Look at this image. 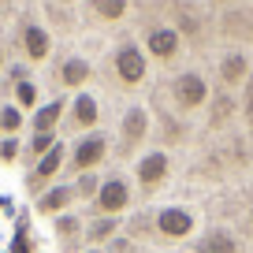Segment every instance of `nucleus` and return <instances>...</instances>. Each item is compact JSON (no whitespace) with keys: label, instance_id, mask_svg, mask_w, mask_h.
I'll return each instance as SVG.
<instances>
[{"label":"nucleus","instance_id":"c756f323","mask_svg":"<svg viewBox=\"0 0 253 253\" xmlns=\"http://www.w3.org/2000/svg\"><path fill=\"white\" fill-rule=\"evenodd\" d=\"M0 4H4V0H0Z\"/></svg>","mask_w":253,"mask_h":253},{"label":"nucleus","instance_id":"a211bd4d","mask_svg":"<svg viewBox=\"0 0 253 253\" xmlns=\"http://www.w3.org/2000/svg\"><path fill=\"white\" fill-rule=\"evenodd\" d=\"M89 8H93V15L104 19V23H119L130 4H126V0H89Z\"/></svg>","mask_w":253,"mask_h":253},{"label":"nucleus","instance_id":"423d86ee","mask_svg":"<svg viewBox=\"0 0 253 253\" xmlns=\"http://www.w3.org/2000/svg\"><path fill=\"white\" fill-rule=\"evenodd\" d=\"M149 108L145 104H130L123 112V123H119V145H123V157L126 153H134L138 145L149 138Z\"/></svg>","mask_w":253,"mask_h":253},{"label":"nucleus","instance_id":"7c9ffc66","mask_svg":"<svg viewBox=\"0 0 253 253\" xmlns=\"http://www.w3.org/2000/svg\"><path fill=\"white\" fill-rule=\"evenodd\" d=\"M0 138H4V134H0Z\"/></svg>","mask_w":253,"mask_h":253},{"label":"nucleus","instance_id":"f257e3e1","mask_svg":"<svg viewBox=\"0 0 253 253\" xmlns=\"http://www.w3.org/2000/svg\"><path fill=\"white\" fill-rule=\"evenodd\" d=\"M168 93H171V104L179 112H198L209 104V82L201 71H182L171 79V86H168Z\"/></svg>","mask_w":253,"mask_h":253},{"label":"nucleus","instance_id":"1a4fd4ad","mask_svg":"<svg viewBox=\"0 0 253 253\" xmlns=\"http://www.w3.org/2000/svg\"><path fill=\"white\" fill-rule=\"evenodd\" d=\"M79 201V194H75V182H52V186L41 194V198H34V209H38L41 216H63L67 209Z\"/></svg>","mask_w":253,"mask_h":253},{"label":"nucleus","instance_id":"f8f14e48","mask_svg":"<svg viewBox=\"0 0 253 253\" xmlns=\"http://www.w3.org/2000/svg\"><path fill=\"white\" fill-rule=\"evenodd\" d=\"M19 38H23V52H26V60H30V63H41L48 56V48H52L48 30H45V26H38V23H26Z\"/></svg>","mask_w":253,"mask_h":253},{"label":"nucleus","instance_id":"aec40b11","mask_svg":"<svg viewBox=\"0 0 253 253\" xmlns=\"http://www.w3.org/2000/svg\"><path fill=\"white\" fill-rule=\"evenodd\" d=\"M11 97H15V108H23V112H38V86H34L30 79H23V82H15L11 86Z\"/></svg>","mask_w":253,"mask_h":253},{"label":"nucleus","instance_id":"7ed1b4c3","mask_svg":"<svg viewBox=\"0 0 253 253\" xmlns=\"http://www.w3.org/2000/svg\"><path fill=\"white\" fill-rule=\"evenodd\" d=\"M104 153H108V138H104L101 130H89V134H82L79 142L71 145L67 168H71L75 175H86V171H93V168L104 160Z\"/></svg>","mask_w":253,"mask_h":253},{"label":"nucleus","instance_id":"bb28decb","mask_svg":"<svg viewBox=\"0 0 253 253\" xmlns=\"http://www.w3.org/2000/svg\"><path fill=\"white\" fill-rule=\"evenodd\" d=\"M0 209H4V212L11 216V198H0Z\"/></svg>","mask_w":253,"mask_h":253},{"label":"nucleus","instance_id":"0eeeda50","mask_svg":"<svg viewBox=\"0 0 253 253\" xmlns=\"http://www.w3.org/2000/svg\"><path fill=\"white\" fill-rule=\"evenodd\" d=\"M168 171H171V157H168L164 149L142 153V160L134 164V179H138V186H142L145 194H153V190L168 179Z\"/></svg>","mask_w":253,"mask_h":253},{"label":"nucleus","instance_id":"5701e85b","mask_svg":"<svg viewBox=\"0 0 253 253\" xmlns=\"http://www.w3.org/2000/svg\"><path fill=\"white\" fill-rule=\"evenodd\" d=\"M97 190H101V179H97L93 171L75 175V194H79L82 201H93V198H97Z\"/></svg>","mask_w":253,"mask_h":253},{"label":"nucleus","instance_id":"39448f33","mask_svg":"<svg viewBox=\"0 0 253 253\" xmlns=\"http://www.w3.org/2000/svg\"><path fill=\"white\" fill-rule=\"evenodd\" d=\"M63 164H67V149H63V142H56L52 149H48L45 157H41L38 164L26 171V190H30L34 198H41V194L48 190V182L60 175V168H63Z\"/></svg>","mask_w":253,"mask_h":253},{"label":"nucleus","instance_id":"393cba45","mask_svg":"<svg viewBox=\"0 0 253 253\" xmlns=\"http://www.w3.org/2000/svg\"><path fill=\"white\" fill-rule=\"evenodd\" d=\"M19 153H23V142H19V138H0V164L4 168L15 164Z\"/></svg>","mask_w":253,"mask_h":253},{"label":"nucleus","instance_id":"20e7f679","mask_svg":"<svg viewBox=\"0 0 253 253\" xmlns=\"http://www.w3.org/2000/svg\"><path fill=\"white\" fill-rule=\"evenodd\" d=\"M89 205H93V216H119L130 205V182H126L123 175L101 179V190H97V198L89 201Z\"/></svg>","mask_w":253,"mask_h":253},{"label":"nucleus","instance_id":"9d476101","mask_svg":"<svg viewBox=\"0 0 253 253\" xmlns=\"http://www.w3.org/2000/svg\"><path fill=\"white\" fill-rule=\"evenodd\" d=\"M97 119H101V108H97V97L93 93H75L71 108H67V126L71 130H93Z\"/></svg>","mask_w":253,"mask_h":253},{"label":"nucleus","instance_id":"f3484780","mask_svg":"<svg viewBox=\"0 0 253 253\" xmlns=\"http://www.w3.org/2000/svg\"><path fill=\"white\" fill-rule=\"evenodd\" d=\"M220 79L227 82L231 89L242 86L246 79H250V60H246V52H227L220 60Z\"/></svg>","mask_w":253,"mask_h":253},{"label":"nucleus","instance_id":"6ab92c4d","mask_svg":"<svg viewBox=\"0 0 253 253\" xmlns=\"http://www.w3.org/2000/svg\"><path fill=\"white\" fill-rule=\"evenodd\" d=\"M116 231H119V216H97L86 227V242H108Z\"/></svg>","mask_w":253,"mask_h":253},{"label":"nucleus","instance_id":"4be33fe9","mask_svg":"<svg viewBox=\"0 0 253 253\" xmlns=\"http://www.w3.org/2000/svg\"><path fill=\"white\" fill-rule=\"evenodd\" d=\"M52 145H56V134H34V138H30V145L23 149V153H26V160H30V168L38 164V160L45 157Z\"/></svg>","mask_w":253,"mask_h":253},{"label":"nucleus","instance_id":"a878e982","mask_svg":"<svg viewBox=\"0 0 253 253\" xmlns=\"http://www.w3.org/2000/svg\"><path fill=\"white\" fill-rule=\"evenodd\" d=\"M246 123H250V130H253V97H250V104H246Z\"/></svg>","mask_w":253,"mask_h":253},{"label":"nucleus","instance_id":"9b49d317","mask_svg":"<svg viewBox=\"0 0 253 253\" xmlns=\"http://www.w3.org/2000/svg\"><path fill=\"white\" fill-rule=\"evenodd\" d=\"M145 48H149V56H157V60H175L182 48V38L175 26H153L149 34H145Z\"/></svg>","mask_w":253,"mask_h":253},{"label":"nucleus","instance_id":"b1692460","mask_svg":"<svg viewBox=\"0 0 253 253\" xmlns=\"http://www.w3.org/2000/svg\"><path fill=\"white\" fill-rule=\"evenodd\" d=\"M8 253H34V242H30V231H26V216H23V220H19L15 235H11V246H8Z\"/></svg>","mask_w":253,"mask_h":253},{"label":"nucleus","instance_id":"f03ea898","mask_svg":"<svg viewBox=\"0 0 253 253\" xmlns=\"http://www.w3.org/2000/svg\"><path fill=\"white\" fill-rule=\"evenodd\" d=\"M112 71H116V79L123 82V86H138V82L145 79V71H149L142 45H138V41H123V45L112 52Z\"/></svg>","mask_w":253,"mask_h":253},{"label":"nucleus","instance_id":"cd10ccee","mask_svg":"<svg viewBox=\"0 0 253 253\" xmlns=\"http://www.w3.org/2000/svg\"><path fill=\"white\" fill-rule=\"evenodd\" d=\"M79 253H104V250H97V246H89V250H79Z\"/></svg>","mask_w":253,"mask_h":253},{"label":"nucleus","instance_id":"412c9836","mask_svg":"<svg viewBox=\"0 0 253 253\" xmlns=\"http://www.w3.org/2000/svg\"><path fill=\"white\" fill-rule=\"evenodd\" d=\"M19 130H23V108L0 104V134L4 138H19Z\"/></svg>","mask_w":253,"mask_h":253},{"label":"nucleus","instance_id":"2eb2a0df","mask_svg":"<svg viewBox=\"0 0 253 253\" xmlns=\"http://www.w3.org/2000/svg\"><path fill=\"white\" fill-rule=\"evenodd\" d=\"M194 246H198V253H242V246L231 231H205Z\"/></svg>","mask_w":253,"mask_h":253},{"label":"nucleus","instance_id":"6e6552de","mask_svg":"<svg viewBox=\"0 0 253 253\" xmlns=\"http://www.w3.org/2000/svg\"><path fill=\"white\" fill-rule=\"evenodd\" d=\"M194 227H198V220H194V212L182 205H168L157 212V235L160 238H190L194 235Z\"/></svg>","mask_w":253,"mask_h":253},{"label":"nucleus","instance_id":"4468645a","mask_svg":"<svg viewBox=\"0 0 253 253\" xmlns=\"http://www.w3.org/2000/svg\"><path fill=\"white\" fill-rule=\"evenodd\" d=\"M52 231H56V238H60V246H63V250L79 253L75 246H79V242H82V235H86V227H82V216H75V212L56 216V220H52Z\"/></svg>","mask_w":253,"mask_h":253},{"label":"nucleus","instance_id":"dca6fc26","mask_svg":"<svg viewBox=\"0 0 253 253\" xmlns=\"http://www.w3.org/2000/svg\"><path fill=\"white\" fill-rule=\"evenodd\" d=\"M89 75H93L89 60H82V56H71V60H63V67H60V86L82 89V86L89 82Z\"/></svg>","mask_w":253,"mask_h":253},{"label":"nucleus","instance_id":"c85d7f7f","mask_svg":"<svg viewBox=\"0 0 253 253\" xmlns=\"http://www.w3.org/2000/svg\"><path fill=\"white\" fill-rule=\"evenodd\" d=\"M0 67H4V52H0Z\"/></svg>","mask_w":253,"mask_h":253},{"label":"nucleus","instance_id":"ddd939ff","mask_svg":"<svg viewBox=\"0 0 253 253\" xmlns=\"http://www.w3.org/2000/svg\"><path fill=\"white\" fill-rule=\"evenodd\" d=\"M63 108H67L63 97H56V101H48V104H38V112L30 116V130L34 134H56V126H60V119H63Z\"/></svg>","mask_w":253,"mask_h":253}]
</instances>
